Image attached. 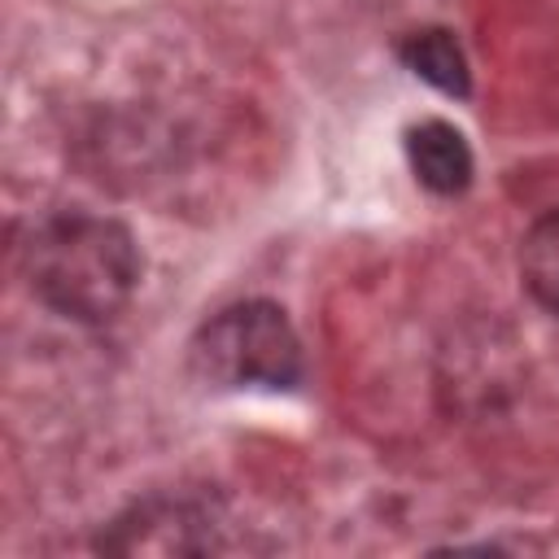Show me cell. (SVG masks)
I'll list each match as a JSON object with an SVG mask.
<instances>
[{"label": "cell", "mask_w": 559, "mask_h": 559, "mask_svg": "<svg viewBox=\"0 0 559 559\" xmlns=\"http://www.w3.org/2000/svg\"><path fill=\"white\" fill-rule=\"evenodd\" d=\"M214 546L210 511L188 498H144L131 502L109 528H100L96 550L105 555H201Z\"/></svg>", "instance_id": "3957f363"}, {"label": "cell", "mask_w": 559, "mask_h": 559, "mask_svg": "<svg viewBox=\"0 0 559 559\" xmlns=\"http://www.w3.org/2000/svg\"><path fill=\"white\" fill-rule=\"evenodd\" d=\"M520 280L528 297L559 314V210L542 214L520 240Z\"/></svg>", "instance_id": "8992f818"}, {"label": "cell", "mask_w": 559, "mask_h": 559, "mask_svg": "<svg viewBox=\"0 0 559 559\" xmlns=\"http://www.w3.org/2000/svg\"><path fill=\"white\" fill-rule=\"evenodd\" d=\"M22 271L31 293L52 314L96 328L127 310L140 288L144 258L127 223L87 210H61L31 231Z\"/></svg>", "instance_id": "6da1fadb"}, {"label": "cell", "mask_w": 559, "mask_h": 559, "mask_svg": "<svg viewBox=\"0 0 559 559\" xmlns=\"http://www.w3.org/2000/svg\"><path fill=\"white\" fill-rule=\"evenodd\" d=\"M397 57H402V66H406L415 79L432 83V87L445 92V96H459V100H463V96L472 92L467 57H463L459 39H454L450 31H441V26H424V31L402 35V39H397Z\"/></svg>", "instance_id": "5b68a950"}, {"label": "cell", "mask_w": 559, "mask_h": 559, "mask_svg": "<svg viewBox=\"0 0 559 559\" xmlns=\"http://www.w3.org/2000/svg\"><path fill=\"white\" fill-rule=\"evenodd\" d=\"M406 162L415 170V179L437 192V197H459L472 188L476 175V157L472 144L463 140L459 127L441 122V118H424L406 131Z\"/></svg>", "instance_id": "277c9868"}, {"label": "cell", "mask_w": 559, "mask_h": 559, "mask_svg": "<svg viewBox=\"0 0 559 559\" xmlns=\"http://www.w3.org/2000/svg\"><path fill=\"white\" fill-rule=\"evenodd\" d=\"M188 367L210 389H271L288 393L306 376L301 336L280 301L249 297L210 314L192 345Z\"/></svg>", "instance_id": "7a4b0ae2"}]
</instances>
